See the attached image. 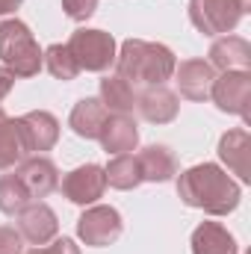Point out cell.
Segmentation results:
<instances>
[{
	"label": "cell",
	"mask_w": 251,
	"mask_h": 254,
	"mask_svg": "<svg viewBox=\"0 0 251 254\" xmlns=\"http://www.w3.org/2000/svg\"><path fill=\"white\" fill-rule=\"evenodd\" d=\"M136 163H139V172H142V181L148 184H166L178 175V160L175 154L166 148V145H148L136 154Z\"/></svg>",
	"instance_id": "cell-15"
},
{
	"label": "cell",
	"mask_w": 251,
	"mask_h": 254,
	"mask_svg": "<svg viewBox=\"0 0 251 254\" xmlns=\"http://www.w3.org/2000/svg\"><path fill=\"white\" fill-rule=\"evenodd\" d=\"M18 231H21L24 243H30V246L39 249V246H48V243L57 240L60 219H57V213L45 201H33V204H27L18 213Z\"/></svg>",
	"instance_id": "cell-8"
},
{
	"label": "cell",
	"mask_w": 251,
	"mask_h": 254,
	"mask_svg": "<svg viewBox=\"0 0 251 254\" xmlns=\"http://www.w3.org/2000/svg\"><path fill=\"white\" fill-rule=\"evenodd\" d=\"M21 252H24V237H21V231L3 225V228H0V254H21Z\"/></svg>",
	"instance_id": "cell-26"
},
{
	"label": "cell",
	"mask_w": 251,
	"mask_h": 254,
	"mask_svg": "<svg viewBox=\"0 0 251 254\" xmlns=\"http://www.w3.org/2000/svg\"><path fill=\"white\" fill-rule=\"evenodd\" d=\"M107 119H110V113L104 110V104H101L98 98H83V101L74 104L71 119H68V127H71L80 139H98L101 130H104V125H107Z\"/></svg>",
	"instance_id": "cell-20"
},
{
	"label": "cell",
	"mask_w": 251,
	"mask_h": 254,
	"mask_svg": "<svg viewBox=\"0 0 251 254\" xmlns=\"http://www.w3.org/2000/svg\"><path fill=\"white\" fill-rule=\"evenodd\" d=\"M136 110L151 125H169L181 113V101L166 86H148L142 95H136Z\"/></svg>",
	"instance_id": "cell-11"
},
{
	"label": "cell",
	"mask_w": 251,
	"mask_h": 254,
	"mask_svg": "<svg viewBox=\"0 0 251 254\" xmlns=\"http://www.w3.org/2000/svg\"><path fill=\"white\" fill-rule=\"evenodd\" d=\"M3 119H6V113H3V107H0V122H3Z\"/></svg>",
	"instance_id": "cell-31"
},
{
	"label": "cell",
	"mask_w": 251,
	"mask_h": 254,
	"mask_svg": "<svg viewBox=\"0 0 251 254\" xmlns=\"http://www.w3.org/2000/svg\"><path fill=\"white\" fill-rule=\"evenodd\" d=\"M107 190V175L101 166L95 163H86V166H77L74 172H68L63 178V192L71 204H80V207H89L95 204L98 198H104Z\"/></svg>",
	"instance_id": "cell-9"
},
{
	"label": "cell",
	"mask_w": 251,
	"mask_h": 254,
	"mask_svg": "<svg viewBox=\"0 0 251 254\" xmlns=\"http://www.w3.org/2000/svg\"><path fill=\"white\" fill-rule=\"evenodd\" d=\"M68 51L71 57L77 60L80 71H107L110 65H116V54H119V45L110 33L104 30H89V27H80L71 33L68 39Z\"/></svg>",
	"instance_id": "cell-4"
},
{
	"label": "cell",
	"mask_w": 251,
	"mask_h": 254,
	"mask_svg": "<svg viewBox=\"0 0 251 254\" xmlns=\"http://www.w3.org/2000/svg\"><path fill=\"white\" fill-rule=\"evenodd\" d=\"M12 86H15V74H12L6 65H0V101L12 92Z\"/></svg>",
	"instance_id": "cell-28"
},
{
	"label": "cell",
	"mask_w": 251,
	"mask_h": 254,
	"mask_svg": "<svg viewBox=\"0 0 251 254\" xmlns=\"http://www.w3.org/2000/svg\"><path fill=\"white\" fill-rule=\"evenodd\" d=\"M42 63H45V68L51 71V77H57V80H63V83L74 80V77L80 74V65H77V60L71 57L68 45H51V48L42 54Z\"/></svg>",
	"instance_id": "cell-23"
},
{
	"label": "cell",
	"mask_w": 251,
	"mask_h": 254,
	"mask_svg": "<svg viewBox=\"0 0 251 254\" xmlns=\"http://www.w3.org/2000/svg\"><path fill=\"white\" fill-rule=\"evenodd\" d=\"M21 125H24V133H27V142H30L33 154L36 151H51L60 142V122L48 110H33V113L21 116Z\"/></svg>",
	"instance_id": "cell-19"
},
{
	"label": "cell",
	"mask_w": 251,
	"mask_h": 254,
	"mask_svg": "<svg viewBox=\"0 0 251 254\" xmlns=\"http://www.w3.org/2000/svg\"><path fill=\"white\" fill-rule=\"evenodd\" d=\"M21 3H24V0H0V15H9V12H15Z\"/></svg>",
	"instance_id": "cell-29"
},
{
	"label": "cell",
	"mask_w": 251,
	"mask_h": 254,
	"mask_svg": "<svg viewBox=\"0 0 251 254\" xmlns=\"http://www.w3.org/2000/svg\"><path fill=\"white\" fill-rule=\"evenodd\" d=\"M122 231H125L122 213L116 207H107V204H95L77 219V237L92 249L113 246L122 237Z\"/></svg>",
	"instance_id": "cell-6"
},
{
	"label": "cell",
	"mask_w": 251,
	"mask_h": 254,
	"mask_svg": "<svg viewBox=\"0 0 251 254\" xmlns=\"http://www.w3.org/2000/svg\"><path fill=\"white\" fill-rule=\"evenodd\" d=\"M210 60L207 63L219 71H249L251 65V45L243 36H222L210 45Z\"/></svg>",
	"instance_id": "cell-13"
},
{
	"label": "cell",
	"mask_w": 251,
	"mask_h": 254,
	"mask_svg": "<svg viewBox=\"0 0 251 254\" xmlns=\"http://www.w3.org/2000/svg\"><path fill=\"white\" fill-rule=\"evenodd\" d=\"M63 9L71 21H86V18L95 15L98 0H63Z\"/></svg>",
	"instance_id": "cell-25"
},
{
	"label": "cell",
	"mask_w": 251,
	"mask_h": 254,
	"mask_svg": "<svg viewBox=\"0 0 251 254\" xmlns=\"http://www.w3.org/2000/svg\"><path fill=\"white\" fill-rule=\"evenodd\" d=\"M178 195L187 207L204 210L210 216H228L240 207V184L216 163H198L178 178Z\"/></svg>",
	"instance_id": "cell-1"
},
{
	"label": "cell",
	"mask_w": 251,
	"mask_h": 254,
	"mask_svg": "<svg viewBox=\"0 0 251 254\" xmlns=\"http://www.w3.org/2000/svg\"><path fill=\"white\" fill-rule=\"evenodd\" d=\"M27 254H80V246L74 240L63 237V240H54V246H39V249H33Z\"/></svg>",
	"instance_id": "cell-27"
},
{
	"label": "cell",
	"mask_w": 251,
	"mask_h": 254,
	"mask_svg": "<svg viewBox=\"0 0 251 254\" xmlns=\"http://www.w3.org/2000/svg\"><path fill=\"white\" fill-rule=\"evenodd\" d=\"M104 175H107V184L113 190H122V192L136 190L142 184V172H139V163H136L133 154H116L110 160V166L104 169Z\"/></svg>",
	"instance_id": "cell-22"
},
{
	"label": "cell",
	"mask_w": 251,
	"mask_h": 254,
	"mask_svg": "<svg viewBox=\"0 0 251 254\" xmlns=\"http://www.w3.org/2000/svg\"><path fill=\"white\" fill-rule=\"evenodd\" d=\"M15 175L27 187L30 198H48L60 187V172H57L54 160H48V157H27L24 163H18Z\"/></svg>",
	"instance_id": "cell-12"
},
{
	"label": "cell",
	"mask_w": 251,
	"mask_h": 254,
	"mask_svg": "<svg viewBox=\"0 0 251 254\" xmlns=\"http://www.w3.org/2000/svg\"><path fill=\"white\" fill-rule=\"evenodd\" d=\"M175 68H178V60L172 48L160 42L127 39L116 54V74L139 86H166V80L175 77Z\"/></svg>",
	"instance_id": "cell-2"
},
{
	"label": "cell",
	"mask_w": 251,
	"mask_h": 254,
	"mask_svg": "<svg viewBox=\"0 0 251 254\" xmlns=\"http://www.w3.org/2000/svg\"><path fill=\"white\" fill-rule=\"evenodd\" d=\"M216 80V68L207 60H184L175 68V83L187 101H207Z\"/></svg>",
	"instance_id": "cell-10"
},
{
	"label": "cell",
	"mask_w": 251,
	"mask_h": 254,
	"mask_svg": "<svg viewBox=\"0 0 251 254\" xmlns=\"http://www.w3.org/2000/svg\"><path fill=\"white\" fill-rule=\"evenodd\" d=\"M42 48L30 27L18 18L0 21V60L15 77H36L42 71Z\"/></svg>",
	"instance_id": "cell-3"
},
{
	"label": "cell",
	"mask_w": 251,
	"mask_h": 254,
	"mask_svg": "<svg viewBox=\"0 0 251 254\" xmlns=\"http://www.w3.org/2000/svg\"><path fill=\"white\" fill-rule=\"evenodd\" d=\"M234 3L240 6V12H243V15H246V12H251V0H234Z\"/></svg>",
	"instance_id": "cell-30"
},
{
	"label": "cell",
	"mask_w": 251,
	"mask_h": 254,
	"mask_svg": "<svg viewBox=\"0 0 251 254\" xmlns=\"http://www.w3.org/2000/svg\"><path fill=\"white\" fill-rule=\"evenodd\" d=\"M192 254H240V246L225 225L201 222L192 231Z\"/></svg>",
	"instance_id": "cell-17"
},
{
	"label": "cell",
	"mask_w": 251,
	"mask_h": 254,
	"mask_svg": "<svg viewBox=\"0 0 251 254\" xmlns=\"http://www.w3.org/2000/svg\"><path fill=\"white\" fill-rule=\"evenodd\" d=\"M213 104L222 113L243 116L249 122V104H251V71H222V77L213 80L210 89Z\"/></svg>",
	"instance_id": "cell-7"
},
{
	"label": "cell",
	"mask_w": 251,
	"mask_h": 254,
	"mask_svg": "<svg viewBox=\"0 0 251 254\" xmlns=\"http://www.w3.org/2000/svg\"><path fill=\"white\" fill-rule=\"evenodd\" d=\"M98 139L107 154H130L139 145V127L130 116H110Z\"/></svg>",
	"instance_id": "cell-18"
},
{
	"label": "cell",
	"mask_w": 251,
	"mask_h": 254,
	"mask_svg": "<svg viewBox=\"0 0 251 254\" xmlns=\"http://www.w3.org/2000/svg\"><path fill=\"white\" fill-rule=\"evenodd\" d=\"M249 154H251V136L249 130L237 127V130H228L222 139H219V157L222 163L243 181L249 184L251 181V172H249Z\"/></svg>",
	"instance_id": "cell-14"
},
{
	"label": "cell",
	"mask_w": 251,
	"mask_h": 254,
	"mask_svg": "<svg viewBox=\"0 0 251 254\" xmlns=\"http://www.w3.org/2000/svg\"><path fill=\"white\" fill-rule=\"evenodd\" d=\"M27 204H30V192L21 184V178L18 175H3L0 178V213L18 216Z\"/></svg>",
	"instance_id": "cell-24"
},
{
	"label": "cell",
	"mask_w": 251,
	"mask_h": 254,
	"mask_svg": "<svg viewBox=\"0 0 251 254\" xmlns=\"http://www.w3.org/2000/svg\"><path fill=\"white\" fill-rule=\"evenodd\" d=\"M30 142H27V133L21 119H3L0 122V172L3 169H12L18 163H24L30 157Z\"/></svg>",
	"instance_id": "cell-16"
},
{
	"label": "cell",
	"mask_w": 251,
	"mask_h": 254,
	"mask_svg": "<svg viewBox=\"0 0 251 254\" xmlns=\"http://www.w3.org/2000/svg\"><path fill=\"white\" fill-rule=\"evenodd\" d=\"M189 21L204 36H228L243 21L234 0H189Z\"/></svg>",
	"instance_id": "cell-5"
},
{
	"label": "cell",
	"mask_w": 251,
	"mask_h": 254,
	"mask_svg": "<svg viewBox=\"0 0 251 254\" xmlns=\"http://www.w3.org/2000/svg\"><path fill=\"white\" fill-rule=\"evenodd\" d=\"M107 113L113 116H130L136 110V92H133V83H127L125 77L113 74L107 80H101V98Z\"/></svg>",
	"instance_id": "cell-21"
}]
</instances>
